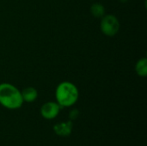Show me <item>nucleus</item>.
Segmentation results:
<instances>
[{"label":"nucleus","instance_id":"f257e3e1","mask_svg":"<svg viewBox=\"0 0 147 146\" xmlns=\"http://www.w3.org/2000/svg\"><path fill=\"white\" fill-rule=\"evenodd\" d=\"M21 90L9 83H0V104L9 110L22 108L23 104Z\"/></svg>","mask_w":147,"mask_h":146},{"label":"nucleus","instance_id":"f03ea898","mask_svg":"<svg viewBox=\"0 0 147 146\" xmlns=\"http://www.w3.org/2000/svg\"><path fill=\"white\" fill-rule=\"evenodd\" d=\"M79 90L71 82L65 81L60 83L55 90L56 102L61 108H70L78 100Z\"/></svg>","mask_w":147,"mask_h":146},{"label":"nucleus","instance_id":"39448f33","mask_svg":"<svg viewBox=\"0 0 147 146\" xmlns=\"http://www.w3.org/2000/svg\"><path fill=\"white\" fill-rule=\"evenodd\" d=\"M72 126L73 125L71 120L59 122L53 126V131L59 137H68L72 132Z\"/></svg>","mask_w":147,"mask_h":146},{"label":"nucleus","instance_id":"20e7f679","mask_svg":"<svg viewBox=\"0 0 147 146\" xmlns=\"http://www.w3.org/2000/svg\"><path fill=\"white\" fill-rule=\"evenodd\" d=\"M62 108L56 102H47L44 103L40 108V115L46 120H53L55 119Z\"/></svg>","mask_w":147,"mask_h":146},{"label":"nucleus","instance_id":"7ed1b4c3","mask_svg":"<svg viewBox=\"0 0 147 146\" xmlns=\"http://www.w3.org/2000/svg\"><path fill=\"white\" fill-rule=\"evenodd\" d=\"M121 24L118 18L112 14L104 15L101 18L100 28L102 33L109 37H113L120 31Z\"/></svg>","mask_w":147,"mask_h":146},{"label":"nucleus","instance_id":"0eeeda50","mask_svg":"<svg viewBox=\"0 0 147 146\" xmlns=\"http://www.w3.org/2000/svg\"><path fill=\"white\" fill-rule=\"evenodd\" d=\"M135 71L138 76L141 77H146L147 76V59L146 58H142L139 59L135 65Z\"/></svg>","mask_w":147,"mask_h":146},{"label":"nucleus","instance_id":"423d86ee","mask_svg":"<svg viewBox=\"0 0 147 146\" xmlns=\"http://www.w3.org/2000/svg\"><path fill=\"white\" fill-rule=\"evenodd\" d=\"M22 97L25 102H34L38 97V91L34 87H27L21 91Z\"/></svg>","mask_w":147,"mask_h":146},{"label":"nucleus","instance_id":"1a4fd4ad","mask_svg":"<svg viewBox=\"0 0 147 146\" xmlns=\"http://www.w3.org/2000/svg\"><path fill=\"white\" fill-rule=\"evenodd\" d=\"M79 115V112L78 109H72L70 113H69V118H70V120H76Z\"/></svg>","mask_w":147,"mask_h":146},{"label":"nucleus","instance_id":"6e6552de","mask_svg":"<svg viewBox=\"0 0 147 146\" xmlns=\"http://www.w3.org/2000/svg\"><path fill=\"white\" fill-rule=\"evenodd\" d=\"M90 13L96 18H102L105 15V8L100 3H94L90 6Z\"/></svg>","mask_w":147,"mask_h":146}]
</instances>
